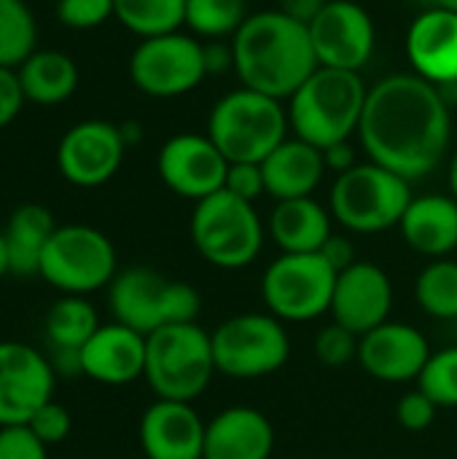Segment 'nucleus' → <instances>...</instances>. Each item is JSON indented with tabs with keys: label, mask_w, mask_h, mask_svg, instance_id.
I'll return each instance as SVG.
<instances>
[{
	"label": "nucleus",
	"mask_w": 457,
	"mask_h": 459,
	"mask_svg": "<svg viewBox=\"0 0 457 459\" xmlns=\"http://www.w3.org/2000/svg\"><path fill=\"white\" fill-rule=\"evenodd\" d=\"M369 161L415 183L447 156L453 121L442 89L417 73H393L377 81L358 124Z\"/></svg>",
	"instance_id": "nucleus-1"
},
{
	"label": "nucleus",
	"mask_w": 457,
	"mask_h": 459,
	"mask_svg": "<svg viewBox=\"0 0 457 459\" xmlns=\"http://www.w3.org/2000/svg\"><path fill=\"white\" fill-rule=\"evenodd\" d=\"M234 70L242 86L275 100L291 97L318 67L310 27L283 11H261L232 35Z\"/></svg>",
	"instance_id": "nucleus-2"
},
{
	"label": "nucleus",
	"mask_w": 457,
	"mask_h": 459,
	"mask_svg": "<svg viewBox=\"0 0 457 459\" xmlns=\"http://www.w3.org/2000/svg\"><path fill=\"white\" fill-rule=\"evenodd\" d=\"M369 89L361 73L318 67L288 100V124L299 140L326 151L358 132Z\"/></svg>",
	"instance_id": "nucleus-3"
},
{
	"label": "nucleus",
	"mask_w": 457,
	"mask_h": 459,
	"mask_svg": "<svg viewBox=\"0 0 457 459\" xmlns=\"http://www.w3.org/2000/svg\"><path fill=\"white\" fill-rule=\"evenodd\" d=\"M215 374L213 339L202 325H167L145 336L143 379L156 398L194 403Z\"/></svg>",
	"instance_id": "nucleus-4"
},
{
	"label": "nucleus",
	"mask_w": 457,
	"mask_h": 459,
	"mask_svg": "<svg viewBox=\"0 0 457 459\" xmlns=\"http://www.w3.org/2000/svg\"><path fill=\"white\" fill-rule=\"evenodd\" d=\"M288 110L280 100L242 86L215 102L207 118V137L229 164H261L283 140H288Z\"/></svg>",
	"instance_id": "nucleus-5"
},
{
	"label": "nucleus",
	"mask_w": 457,
	"mask_h": 459,
	"mask_svg": "<svg viewBox=\"0 0 457 459\" xmlns=\"http://www.w3.org/2000/svg\"><path fill=\"white\" fill-rule=\"evenodd\" d=\"M108 304L116 323L143 336L167 325L197 323L202 309V299L194 285L170 280L145 266L119 272L108 285Z\"/></svg>",
	"instance_id": "nucleus-6"
},
{
	"label": "nucleus",
	"mask_w": 457,
	"mask_h": 459,
	"mask_svg": "<svg viewBox=\"0 0 457 459\" xmlns=\"http://www.w3.org/2000/svg\"><path fill=\"white\" fill-rule=\"evenodd\" d=\"M412 199L409 180L374 161H366L337 175L329 210L331 218L347 231L380 234L401 223Z\"/></svg>",
	"instance_id": "nucleus-7"
},
{
	"label": "nucleus",
	"mask_w": 457,
	"mask_h": 459,
	"mask_svg": "<svg viewBox=\"0 0 457 459\" xmlns=\"http://www.w3.org/2000/svg\"><path fill=\"white\" fill-rule=\"evenodd\" d=\"M191 242L215 269H245L261 253L264 223L256 204L229 191H218L197 202L191 212Z\"/></svg>",
	"instance_id": "nucleus-8"
},
{
	"label": "nucleus",
	"mask_w": 457,
	"mask_h": 459,
	"mask_svg": "<svg viewBox=\"0 0 457 459\" xmlns=\"http://www.w3.org/2000/svg\"><path fill=\"white\" fill-rule=\"evenodd\" d=\"M116 247L94 226L65 223L51 234L38 277L62 296H89L108 288L116 277Z\"/></svg>",
	"instance_id": "nucleus-9"
},
{
	"label": "nucleus",
	"mask_w": 457,
	"mask_h": 459,
	"mask_svg": "<svg viewBox=\"0 0 457 459\" xmlns=\"http://www.w3.org/2000/svg\"><path fill=\"white\" fill-rule=\"evenodd\" d=\"M213 339L215 371L229 379H261L280 371L291 358V339L269 312H242L224 320Z\"/></svg>",
	"instance_id": "nucleus-10"
},
{
	"label": "nucleus",
	"mask_w": 457,
	"mask_h": 459,
	"mask_svg": "<svg viewBox=\"0 0 457 459\" xmlns=\"http://www.w3.org/2000/svg\"><path fill=\"white\" fill-rule=\"evenodd\" d=\"M337 272L321 253H280L264 277L261 299L283 323H310L331 312Z\"/></svg>",
	"instance_id": "nucleus-11"
},
{
	"label": "nucleus",
	"mask_w": 457,
	"mask_h": 459,
	"mask_svg": "<svg viewBox=\"0 0 457 459\" xmlns=\"http://www.w3.org/2000/svg\"><path fill=\"white\" fill-rule=\"evenodd\" d=\"M205 75L202 43L180 32L143 38L129 56L132 83L151 97H180L197 89Z\"/></svg>",
	"instance_id": "nucleus-12"
},
{
	"label": "nucleus",
	"mask_w": 457,
	"mask_h": 459,
	"mask_svg": "<svg viewBox=\"0 0 457 459\" xmlns=\"http://www.w3.org/2000/svg\"><path fill=\"white\" fill-rule=\"evenodd\" d=\"M57 374L46 355L24 342H0V428L27 425L54 398Z\"/></svg>",
	"instance_id": "nucleus-13"
},
{
	"label": "nucleus",
	"mask_w": 457,
	"mask_h": 459,
	"mask_svg": "<svg viewBox=\"0 0 457 459\" xmlns=\"http://www.w3.org/2000/svg\"><path fill=\"white\" fill-rule=\"evenodd\" d=\"M124 151L127 143L116 124L89 118L73 124L62 134L57 145V167L67 183L78 188H97L119 172Z\"/></svg>",
	"instance_id": "nucleus-14"
},
{
	"label": "nucleus",
	"mask_w": 457,
	"mask_h": 459,
	"mask_svg": "<svg viewBox=\"0 0 457 459\" xmlns=\"http://www.w3.org/2000/svg\"><path fill=\"white\" fill-rule=\"evenodd\" d=\"M156 169L162 183L172 194L202 202L224 191L229 159L218 151V145L207 134L186 132L170 137L162 145L156 156Z\"/></svg>",
	"instance_id": "nucleus-15"
},
{
	"label": "nucleus",
	"mask_w": 457,
	"mask_h": 459,
	"mask_svg": "<svg viewBox=\"0 0 457 459\" xmlns=\"http://www.w3.org/2000/svg\"><path fill=\"white\" fill-rule=\"evenodd\" d=\"M310 38L323 67L361 73L374 51V22L353 0H329L312 19Z\"/></svg>",
	"instance_id": "nucleus-16"
},
{
	"label": "nucleus",
	"mask_w": 457,
	"mask_h": 459,
	"mask_svg": "<svg viewBox=\"0 0 457 459\" xmlns=\"http://www.w3.org/2000/svg\"><path fill=\"white\" fill-rule=\"evenodd\" d=\"M431 358V344L409 323L388 320L374 331L361 336L358 344V363L361 368L385 385H407L417 382L426 363Z\"/></svg>",
	"instance_id": "nucleus-17"
},
{
	"label": "nucleus",
	"mask_w": 457,
	"mask_h": 459,
	"mask_svg": "<svg viewBox=\"0 0 457 459\" xmlns=\"http://www.w3.org/2000/svg\"><path fill=\"white\" fill-rule=\"evenodd\" d=\"M393 309V282L382 266L369 261H356L350 269L337 274L331 296V317L356 336L374 331L391 320Z\"/></svg>",
	"instance_id": "nucleus-18"
},
{
	"label": "nucleus",
	"mask_w": 457,
	"mask_h": 459,
	"mask_svg": "<svg viewBox=\"0 0 457 459\" xmlns=\"http://www.w3.org/2000/svg\"><path fill=\"white\" fill-rule=\"evenodd\" d=\"M207 422L191 403L156 398L140 417V449L145 459H202Z\"/></svg>",
	"instance_id": "nucleus-19"
},
{
	"label": "nucleus",
	"mask_w": 457,
	"mask_h": 459,
	"mask_svg": "<svg viewBox=\"0 0 457 459\" xmlns=\"http://www.w3.org/2000/svg\"><path fill=\"white\" fill-rule=\"evenodd\" d=\"M145 374V336L121 325H100L97 333L81 350V377L121 387L137 382Z\"/></svg>",
	"instance_id": "nucleus-20"
},
{
	"label": "nucleus",
	"mask_w": 457,
	"mask_h": 459,
	"mask_svg": "<svg viewBox=\"0 0 457 459\" xmlns=\"http://www.w3.org/2000/svg\"><path fill=\"white\" fill-rule=\"evenodd\" d=\"M407 56L415 73L436 86L457 83V13L428 8L407 32Z\"/></svg>",
	"instance_id": "nucleus-21"
},
{
	"label": "nucleus",
	"mask_w": 457,
	"mask_h": 459,
	"mask_svg": "<svg viewBox=\"0 0 457 459\" xmlns=\"http://www.w3.org/2000/svg\"><path fill=\"white\" fill-rule=\"evenodd\" d=\"M272 452L275 428L253 406H229L207 422L202 459H269Z\"/></svg>",
	"instance_id": "nucleus-22"
},
{
	"label": "nucleus",
	"mask_w": 457,
	"mask_h": 459,
	"mask_svg": "<svg viewBox=\"0 0 457 459\" xmlns=\"http://www.w3.org/2000/svg\"><path fill=\"white\" fill-rule=\"evenodd\" d=\"M404 242L436 261L450 258V253L457 250V199L450 194H426L415 196L399 223Z\"/></svg>",
	"instance_id": "nucleus-23"
},
{
	"label": "nucleus",
	"mask_w": 457,
	"mask_h": 459,
	"mask_svg": "<svg viewBox=\"0 0 457 459\" xmlns=\"http://www.w3.org/2000/svg\"><path fill=\"white\" fill-rule=\"evenodd\" d=\"M261 169H264L267 194L283 202V199L312 196V191L321 186L326 175V161L321 148L294 137V140H283L261 161Z\"/></svg>",
	"instance_id": "nucleus-24"
},
{
	"label": "nucleus",
	"mask_w": 457,
	"mask_h": 459,
	"mask_svg": "<svg viewBox=\"0 0 457 459\" xmlns=\"http://www.w3.org/2000/svg\"><path fill=\"white\" fill-rule=\"evenodd\" d=\"M267 231L283 253H321L331 231V210L312 196L283 199L275 204Z\"/></svg>",
	"instance_id": "nucleus-25"
},
{
	"label": "nucleus",
	"mask_w": 457,
	"mask_h": 459,
	"mask_svg": "<svg viewBox=\"0 0 457 459\" xmlns=\"http://www.w3.org/2000/svg\"><path fill=\"white\" fill-rule=\"evenodd\" d=\"M57 221L43 204H22L11 212L3 226V239L8 250V266L13 277H35L40 269L43 250L57 231Z\"/></svg>",
	"instance_id": "nucleus-26"
},
{
	"label": "nucleus",
	"mask_w": 457,
	"mask_h": 459,
	"mask_svg": "<svg viewBox=\"0 0 457 459\" xmlns=\"http://www.w3.org/2000/svg\"><path fill=\"white\" fill-rule=\"evenodd\" d=\"M27 102L51 108L73 97L78 89V65L65 51L43 48L16 67Z\"/></svg>",
	"instance_id": "nucleus-27"
},
{
	"label": "nucleus",
	"mask_w": 457,
	"mask_h": 459,
	"mask_svg": "<svg viewBox=\"0 0 457 459\" xmlns=\"http://www.w3.org/2000/svg\"><path fill=\"white\" fill-rule=\"evenodd\" d=\"M97 309L86 296H62L46 315V339L51 350H83L100 328Z\"/></svg>",
	"instance_id": "nucleus-28"
},
{
	"label": "nucleus",
	"mask_w": 457,
	"mask_h": 459,
	"mask_svg": "<svg viewBox=\"0 0 457 459\" xmlns=\"http://www.w3.org/2000/svg\"><path fill=\"white\" fill-rule=\"evenodd\" d=\"M116 19L140 38L178 32L186 24V0H113Z\"/></svg>",
	"instance_id": "nucleus-29"
},
{
	"label": "nucleus",
	"mask_w": 457,
	"mask_h": 459,
	"mask_svg": "<svg viewBox=\"0 0 457 459\" xmlns=\"http://www.w3.org/2000/svg\"><path fill=\"white\" fill-rule=\"evenodd\" d=\"M38 24L24 0H0V67L16 70L38 48Z\"/></svg>",
	"instance_id": "nucleus-30"
},
{
	"label": "nucleus",
	"mask_w": 457,
	"mask_h": 459,
	"mask_svg": "<svg viewBox=\"0 0 457 459\" xmlns=\"http://www.w3.org/2000/svg\"><path fill=\"white\" fill-rule=\"evenodd\" d=\"M415 299L420 309L434 320H457V261H431L415 282Z\"/></svg>",
	"instance_id": "nucleus-31"
},
{
	"label": "nucleus",
	"mask_w": 457,
	"mask_h": 459,
	"mask_svg": "<svg viewBox=\"0 0 457 459\" xmlns=\"http://www.w3.org/2000/svg\"><path fill=\"white\" fill-rule=\"evenodd\" d=\"M245 19V0H186V24L205 38L234 35Z\"/></svg>",
	"instance_id": "nucleus-32"
},
{
	"label": "nucleus",
	"mask_w": 457,
	"mask_h": 459,
	"mask_svg": "<svg viewBox=\"0 0 457 459\" xmlns=\"http://www.w3.org/2000/svg\"><path fill=\"white\" fill-rule=\"evenodd\" d=\"M415 385L439 409H457V347H444L439 352H431Z\"/></svg>",
	"instance_id": "nucleus-33"
},
{
	"label": "nucleus",
	"mask_w": 457,
	"mask_h": 459,
	"mask_svg": "<svg viewBox=\"0 0 457 459\" xmlns=\"http://www.w3.org/2000/svg\"><path fill=\"white\" fill-rule=\"evenodd\" d=\"M358 344H361V336H356L353 331H347L345 325L331 320L326 328L318 331V336L312 342V352L321 366L342 368V366H350L358 360Z\"/></svg>",
	"instance_id": "nucleus-34"
},
{
	"label": "nucleus",
	"mask_w": 457,
	"mask_h": 459,
	"mask_svg": "<svg viewBox=\"0 0 457 459\" xmlns=\"http://www.w3.org/2000/svg\"><path fill=\"white\" fill-rule=\"evenodd\" d=\"M116 16L113 0H57V19L70 30H94Z\"/></svg>",
	"instance_id": "nucleus-35"
},
{
	"label": "nucleus",
	"mask_w": 457,
	"mask_h": 459,
	"mask_svg": "<svg viewBox=\"0 0 457 459\" xmlns=\"http://www.w3.org/2000/svg\"><path fill=\"white\" fill-rule=\"evenodd\" d=\"M27 428L38 436V441H43L46 446H57V444H62L67 436H70V430H73V417H70V411L62 406V403H57L54 398L51 401H46L35 414H32V420L27 422Z\"/></svg>",
	"instance_id": "nucleus-36"
},
{
	"label": "nucleus",
	"mask_w": 457,
	"mask_h": 459,
	"mask_svg": "<svg viewBox=\"0 0 457 459\" xmlns=\"http://www.w3.org/2000/svg\"><path fill=\"white\" fill-rule=\"evenodd\" d=\"M436 414H439V406L423 393V390H412L407 393L399 403H396V420L404 430L409 433H420V430H428L434 422H436Z\"/></svg>",
	"instance_id": "nucleus-37"
},
{
	"label": "nucleus",
	"mask_w": 457,
	"mask_h": 459,
	"mask_svg": "<svg viewBox=\"0 0 457 459\" xmlns=\"http://www.w3.org/2000/svg\"><path fill=\"white\" fill-rule=\"evenodd\" d=\"M0 459H48V446L27 425L0 428Z\"/></svg>",
	"instance_id": "nucleus-38"
},
{
	"label": "nucleus",
	"mask_w": 457,
	"mask_h": 459,
	"mask_svg": "<svg viewBox=\"0 0 457 459\" xmlns=\"http://www.w3.org/2000/svg\"><path fill=\"white\" fill-rule=\"evenodd\" d=\"M224 191L256 204L261 199V194H267V183H264V169L261 164H250V161H240V164H229L226 172V183Z\"/></svg>",
	"instance_id": "nucleus-39"
},
{
	"label": "nucleus",
	"mask_w": 457,
	"mask_h": 459,
	"mask_svg": "<svg viewBox=\"0 0 457 459\" xmlns=\"http://www.w3.org/2000/svg\"><path fill=\"white\" fill-rule=\"evenodd\" d=\"M24 91L19 83L16 70L0 67V129H5L24 108Z\"/></svg>",
	"instance_id": "nucleus-40"
},
{
	"label": "nucleus",
	"mask_w": 457,
	"mask_h": 459,
	"mask_svg": "<svg viewBox=\"0 0 457 459\" xmlns=\"http://www.w3.org/2000/svg\"><path fill=\"white\" fill-rule=\"evenodd\" d=\"M321 255L329 261V266L339 274L345 269H350L358 258H356V250H353V242L342 234H331L326 239V245L321 247Z\"/></svg>",
	"instance_id": "nucleus-41"
},
{
	"label": "nucleus",
	"mask_w": 457,
	"mask_h": 459,
	"mask_svg": "<svg viewBox=\"0 0 457 459\" xmlns=\"http://www.w3.org/2000/svg\"><path fill=\"white\" fill-rule=\"evenodd\" d=\"M202 56H205L207 75L210 73H224V70L234 67V48H232V43H221V40L202 43Z\"/></svg>",
	"instance_id": "nucleus-42"
},
{
	"label": "nucleus",
	"mask_w": 457,
	"mask_h": 459,
	"mask_svg": "<svg viewBox=\"0 0 457 459\" xmlns=\"http://www.w3.org/2000/svg\"><path fill=\"white\" fill-rule=\"evenodd\" d=\"M326 3H329V0H280V8H277V11H283V13L291 16L294 22L310 27L312 19L323 11Z\"/></svg>",
	"instance_id": "nucleus-43"
},
{
	"label": "nucleus",
	"mask_w": 457,
	"mask_h": 459,
	"mask_svg": "<svg viewBox=\"0 0 457 459\" xmlns=\"http://www.w3.org/2000/svg\"><path fill=\"white\" fill-rule=\"evenodd\" d=\"M323 161H326V169H331L337 175H342V172H347V169H353L358 164L356 161V151L350 148L347 140L345 143H337V145H329L323 151Z\"/></svg>",
	"instance_id": "nucleus-44"
},
{
	"label": "nucleus",
	"mask_w": 457,
	"mask_h": 459,
	"mask_svg": "<svg viewBox=\"0 0 457 459\" xmlns=\"http://www.w3.org/2000/svg\"><path fill=\"white\" fill-rule=\"evenodd\" d=\"M11 274V266H8V250H5V239H3V229H0V280Z\"/></svg>",
	"instance_id": "nucleus-45"
},
{
	"label": "nucleus",
	"mask_w": 457,
	"mask_h": 459,
	"mask_svg": "<svg viewBox=\"0 0 457 459\" xmlns=\"http://www.w3.org/2000/svg\"><path fill=\"white\" fill-rule=\"evenodd\" d=\"M450 191L457 199V148L455 153H453V161H450Z\"/></svg>",
	"instance_id": "nucleus-46"
},
{
	"label": "nucleus",
	"mask_w": 457,
	"mask_h": 459,
	"mask_svg": "<svg viewBox=\"0 0 457 459\" xmlns=\"http://www.w3.org/2000/svg\"><path fill=\"white\" fill-rule=\"evenodd\" d=\"M431 8H442V11H453L457 13V0H428Z\"/></svg>",
	"instance_id": "nucleus-47"
}]
</instances>
